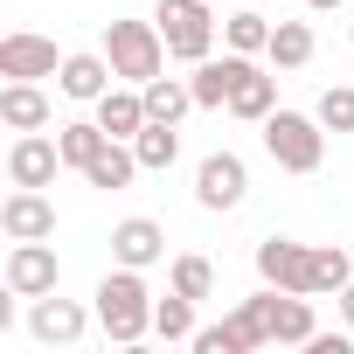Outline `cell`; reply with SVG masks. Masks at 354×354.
<instances>
[{
    "instance_id": "cell-1",
    "label": "cell",
    "mask_w": 354,
    "mask_h": 354,
    "mask_svg": "<svg viewBox=\"0 0 354 354\" xmlns=\"http://www.w3.org/2000/svg\"><path fill=\"white\" fill-rule=\"evenodd\" d=\"M91 306H97V326H104L111 347H139V340L153 333V285H146V271H132V264H111V271L97 278Z\"/></svg>"
},
{
    "instance_id": "cell-2",
    "label": "cell",
    "mask_w": 354,
    "mask_h": 354,
    "mask_svg": "<svg viewBox=\"0 0 354 354\" xmlns=\"http://www.w3.org/2000/svg\"><path fill=\"white\" fill-rule=\"evenodd\" d=\"M153 21H160L174 63H202V56H216V35H223L216 0H153Z\"/></svg>"
},
{
    "instance_id": "cell-3",
    "label": "cell",
    "mask_w": 354,
    "mask_h": 354,
    "mask_svg": "<svg viewBox=\"0 0 354 354\" xmlns=\"http://www.w3.org/2000/svg\"><path fill=\"white\" fill-rule=\"evenodd\" d=\"M264 153L285 167V174H319V160H326V125H319V111H271L264 118Z\"/></svg>"
},
{
    "instance_id": "cell-4",
    "label": "cell",
    "mask_w": 354,
    "mask_h": 354,
    "mask_svg": "<svg viewBox=\"0 0 354 354\" xmlns=\"http://www.w3.org/2000/svg\"><path fill=\"white\" fill-rule=\"evenodd\" d=\"M104 56H111L118 84H153L167 70V35H160V21H104Z\"/></svg>"
},
{
    "instance_id": "cell-5",
    "label": "cell",
    "mask_w": 354,
    "mask_h": 354,
    "mask_svg": "<svg viewBox=\"0 0 354 354\" xmlns=\"http://www.w3.org/2000/svg\"><path fill=\"white\" fill-rule=\"evenodd\" d=\"M243 195H250V167H243V153L216 146V153L195 167V209L230 216V209H243Z\"/></svg>"
},
{
    "instance_id": "cell-6",
    "label": "cell",
    "mask_w": 354,
    "mask_h": 354,
    "mask_svg": "<svg viewBox=\"0 0 354 354\" xmlns=\"http://www.w3.org/2000/svg\"><path fill=\"white\" fill-rule=\"evenodd\" d=\"M91 319H97V306H84V299H63V292L28 299V333H35L42 347H77V340L91 333Z\"/></svg>"
},
{
    "instance_id": "cell-7",
    "label": "cell",
    "mask_w": 354,
    "mask_h": 354,
    "mask_svg": "<svg viewBox=\"0 0 354 354\" xmlns=\"http://www.w3.org/2000/svg\"><path fill=\"white\" fill-rule=\"evenodd\" d=\"M257 285H278V292H306V299H313V243H299V236H264V243H257Z\"/></svg>"
},
{
    "instance_id": "cell-8",
    "label": "cell",
    "mask_w": 354,
    "mask_h": 354,
    "mask_svg": "<svg viewBox=\"0 0 354 354\" xmlns=\"http://www.w3.org/2000/svg\"><path fill=\"white\" fill-rule=\"evenodd\" d=\"M63 167H70V160H63V139H49V132H15V146H8V181H15V188H56Z\"/></svg>"
},
{
    "instance_id": "cell-9",
    "label": "cell",
    "mask_w": 354,
    "mask_h": 354,
    "mask_svg": "<svg viewBox=\"0 0 354 354\" xmlns=\"http://www.w3.org/2000/svg\"><path fill=\"white\" fill-rule=\"evenodd\" d=\"M56 70H63V56H56L49 35H35V28L0 35V77H15V84H42V77H56Z\"/></svg>"
},
{
    "instance_id": "cell-10",
    "label": "cell",
    "mask_w": 354,
    "mask_h": 354,
    "mask_svg": "<svg viewBox=\"0 0 354 354\" xmlns=\"http://www.w3.org/2000/svg\"><path fill=\"white\" fill-rule=\"evenodd\" d=\"M0 230H8V243H42V236H56V202H49V188H15L8 202H0Z\"/></svg>"
},
{
    "instance_id": "cell-11",
    "label": "cell",
    "mask_w": 354,
    "mask_h": 354,
    "mask_svg": "<svg viewBox=\"0 0 354 354\" xmlns=\"http://www.w3.org/2000/svg\"><path fill=\"white\" fill-rule=\"evenodd\" d=\"M56 285H63V264H56L49 236L8 250V292H15V299H42V292H56Z\"/></svg>"
},
{
    "instance_id": "cell-12",
    "label": "cell",
    "mask_w": 354,
    "mask_h": 354,
    "mask_svg": "<svg viewBox=\"0 0 354 354\" xmlns=\"http://www.w3.org/2000/svg\"><path fill=\"white\" fill-rule=\"evenodd\" d=\"M111 84H118V70H111L104 49H77V56H63V70H56V91H63L70 104H97Z\"/></svg>"
},
{
    "instance_id": "cell-13",
    "label": "cell",
    "mask_w": 354,
    "mask_h": 354,
    "mask_svg": "<svg viewBox=\"0 0 354 354\" xmlns=\"http://www.w3.org/2000/svg\"><path fill=\"white\" fill-rule=\"evenodd\" d=\"M243 63H250V56H236V49H223V56H202V63H188V84H195V111H230V91H236Z\"/></svg>"
},
{
    "instance_id": "cell-14",
    "label": "cell",
    "mask_w": 354,
    "mask_h": 354,
    "mask_svg": "<svg viewBox=\"0 0 354 354\" xmlns=\"http://www.w3.org/2000/svg\"><path fill=\"white\" fill-rule=\"evenodd\" d=\"M160 257H167V230H160L153 216H125V223H111V264L153 271Z\"/></svg>"
},
{
    "instance_id": "cell-15",
    "label": "cell",
    "mask_w": 354,
    "mask_h": 354,
    "mask_svg": "<svg viewBox=\"0 0 354 354\" xmlns=\"http://www.w3.org/2000/svg\"><path fill=\"white\" fill-rule=\"evenodd\" d=\"M56 118V104H49V91L42 84H0V125H8V132H42Z\"/></svg>"
},
{
    "instance_id": "cell-16",
    "label": "cell",
    "mask_w": 354,
    "mask_h": 354,
    "mask_svg": "<svg viewBox=\"0 0 354 354\" xmlns=\"http://www.w3.org/2000/svg\"><path fill=\"white\" fill-rule=\"evenodd\" d=\"M278 111V77L271 70H257V56L243 63V77H236V91H230V118H243V125H264Z\"/></svg>"
},
{
    "instance_id": "cell-17",
    "label": "cell",
    "mask_w": 354,
    "mask_h": 354,
    "mask_svg": "<svg viewBox=\"0 0 354 354\" xmlns=\"http://www.w3.org/2000/svg\"><path fill=\"white\" fill-rule=\"evenodd\" d=\"M97 125H104L111 139H139V125H146V91H139V84H111V91L97 97Z\"/></svg>"
},
{
    "instance_id": "cell-18",
    "label": "cell",
    "mask_w": 354,
    "mask_h": 354,
    "mask_svg": "<svg viewBox=\"0 0 354 354\" xmlns=\"http://www.w3.org/2000/svg\"><path fill=\"white\" fill-rule=\"evenodd\" d=\"M139 174H146V167H139L132 139H111V146L84 167V181H91V188H104V195H118V188H132V181H139Z\"/></svg>"
},
{
    "instance_id": "cell-19",
    "label": "cell",
    "mask_w": 354,
    "mask_h": 354,
    "mask_svg": "<svg viewBox=\"0 0 354 354\" xmlns=\"http://www.w3.org/2000/svg\"><path fill=\"white\" fill-rule=\"evenodd\" d=\"M139 91H146V118L181 125V118L195 111V84H188V77H167V70H160V77H153V84H139Z\"/></svg>"
},
{
    "instance_id": "cell-20",
    "label": "cell",
    "mask_w": 354,
    "mask_h": 354,
    "mask_svg": "<svg viewBox=\"0 0 354 354\" xmlns=\"http://www.w3.org/2000/svg\"><path fill=\"white\" fill-rule=\"evenodd\" d=\"M313 49H319V42H313V21H278V28H271L264 63H271V70H306V63H313Z\"/></svg>"
},
{
    "instance_id": "cell-21",
    "label": "cell",
    "mask_w": 354,
    "mask_h": 354,
    "mask_svg": "<svg viewBox=\"0 0 354 354\" xmlns=\"http://www.w3.org/2000/svg\"><path fill=\"white\" fill-rule=\"evenodd\" d=\"M153 340H167V347L195 340V299H188V292L167 285V299H153Z\"/></svg>"
},
{
    "instance_id": "cell-22",
    "label": "cell",
    "mask_w": 354,
    "mask_h": 354,
    "mask_svg": "<svg viewBox=\"0 0 354 354\" xmlns=\"http://www.w3.org/2000/svg\"><path fill=\"white\" fill-rule=\"evenodd\" d=\"M132 153H139V167H146V174H167L174 160H181V132H174L167 118H146V125H139V139H132Z\"/></svg>"
},
{
    "instance_id": "cell-23",
    "label": "cell",
    "mask_w": 354,
    "mask_h": 354,
    "mask_svg": "<svg viewBox=\"0 0 354 354\" xmlns=\"http://www.w3.org/2000/svg\"><path fill=\"white\" fill-rule=\"evenodd\" d=\"M271 15H257V8H236L230 21H223V49H236V56H264L271 49Z\"/></svg>"
},
{
    "instance_id": "cell-24",
    "label": "cell",
    "mask_w": 354,
    "mask_h": 354,
    "mask_svg": "<svg viewBox=\"0 0 354 354\" xmlns=\"http://www.w3.org/2000/svg\"><path fill=\"white\" fill-rule=\"evenodd\" d=\"M56 139H63V160H70L77 174H84V167H91V160L111 146V132H104L97 118H70V125H56Z\"/></svg>"
},
{
    "instance_id": "cell-25",
    "label": "cell",
    "mask_w": 354,
    "mask_h": 354,
    "mask_svg": "<svg viewBox=\"0 0 354 354\" xmlns=\"http://www.w3.org/2000/svg\"><path fill=\"white\" fill-rule=\"evenodd\" d=\"M167 285H174V292H188V299L202 306V299H216V264H209L202 250H181V257L167 264Z\"/></svg>"
},
{
    "instance_id": "cell-26",
    "label": "cell",
    "mask_w": 354,
    "mask_h": 354,
    "mask_svg": "<svg viewBox=\"0 0 354 354\" xmlns=\"http://www.w3.org/2000/svg\"><path fill=\"white\" fill-rule=\"evenodd\" d=\"M347 278H354V257L340 243H313V299H340Z\"/></svg>"
},
{
    "instance_id": "cell-27",
    "label": "cell",
    "mask_w": 354,
    "mask_h": 354,
    "mask_svg": "<svg viewBox=\"0 0 354 354\" xmlns=\"http://www.w3.org/2000/svg\"><path fill=\"white\" fill-rule=\"evenodd\" d=\"M319 125L326 132H354V84H333V91H319Z\"/></svg>"
},
{
    "instance_id": "cell-28",
    "label": "cell",
    "mask_w": 354,
    "mask_h": 354,
    "mask_svg": "<svg viewBox=\"0 0 354 354\" xmlns=\"http://www.w3.org/2000/svg\"><path fill=\"white\" fill-rule=\"evenodd\" d=\"M347 340H354V333H313L306 354H347Z\"/></svg>"
},
{
    "instance_id": "cell-29",
    "label": "cell",
    "mask_w": 354,
    "mask_h": 354,
    "mask_svg": "<svg viewBox=\"0 0 354 354\" xmlns=\"http://www.w3.org/2000/svg\"><path fill=\"white\" fill-rule=\"evenodd\" d=\"M340 326H347V333H354V278H347V285H340Z\"/></svg>"
},
{
    "instance_id": "cell-30",
    "label": "cell",
    "mask_w": 354,
    "mask_h": 354,
    "mask_svg": "<svg viewBox=\"0 0 354 354\" xmlns=\"http://www.w3.org/2000/svg\"><path fill=\"white\" fill-rule=\"evenodd\" d=\"M306 8L313 15H333V8H354V0H306Z\"/></svg>"
},
{
    "instance_id": "cell-31",
    "label": "cell",
    "mask_w": 354,
    "mask_h": 354,
    "mask_svg": "<svg viewBox=\"0 0 354 354\" xmlns=\"http://www.w3.org/2000/svg\"><path fill=\"white\" fill-rule=\"evenodd\" d=\"M216 8H223V0H216Z\"/></svg>"
}]
</instances>
